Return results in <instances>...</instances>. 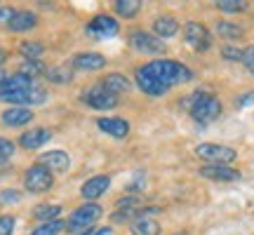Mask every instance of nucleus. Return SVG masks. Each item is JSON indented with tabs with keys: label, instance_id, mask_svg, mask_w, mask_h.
Instances as JSON below:
<instances>
[{
	"label": "nucleus",
	"instance_id": "nucleus-1",
	"mask_svg": "<svg viewBox=\"0 0 254 235\" xmlns=\"http://www.w3.org/2000/svg\"><path fill=\"white\" fill-rule=\"evenodd\" d=\"M146 73H151L158 82H163L165 87L170 90L174 85H184V82L193 80V71L189 66H184L179 61H172V59H155V61H148L144 66Z\"/></svg>",
	"mask_w": 254,
	"mask_h": 235
},
{
	"label": "nucleus",
	"instance_id": "nucleus-2",
	"mask_svg": "<svg viewBox=\"0 0 254 235\" xmlns=\"http://www.w3.org/2000/svg\"><path fill=\"white\" fill-rule=\"evenodd\" d=\"M184 106L189 109L190 118L200 122V125H207V122H214L219 116H221V101L214 97V94H209V92H193L190 97H186L184 101Z\"/></svg>",
	"mask_w": 254,
	"mask_h": 235
},
{
	"label": "nucleus",
	"instance_id": "nucleus-3",
	"mask_svg": "<svg viewBox=\"0 0 254 235\" xmlns=\"http://www.w3.org/2000/svg\"><path fill=\"white\" fill-rule=\"evenodd\" d=\"M101 212L104 209L97 205V202H85V205H80L78 209H73L71 217H68V221H66V228L73 233H87L97 221L101 219Z\"/></svg>",
	"mask_w": 254,
	"mask_h": 235
},
{
	"label": "nucleus",
	"instance_id": "nucleus-4",
	"mask_svg": "<svg viewBox=\"0 0 254 235\" xmlns=\"http://www.w3.org/2000/svg\"><path fill=\"white\" fill-rule=\"evenodd\" d=\"M47 99V90L40 87V85H33V87H26V90H17V92H7V94H0V101L5 104H12V106H38V104H45Z\"/></svg>",
	"mask_w": 254,
	"mask_h": 235
},
{
	"label": "nucleus",
	"instance_id": "nucleus-5",
	"mask_svg": "<svg viewBox=\"0 0 254 235\" xmlns=\"http://www.w3.org/2000/svg\"><path fill=\"white\" fill-rule=\"evenodd\" d=\"M52 186H55V174L45 165H31L24 174V188L28 193H47Z\"/></svg>",
	"mask_w": 254,
	"mask_h": 235
},
{
	"label": "nucleus",
	"instance_id": "nucleus-6",
	"mask_svg": "<svg viewBox=\"0 0 254 235\" xmlns=\"http://www.w3.org/2000/svg\"><path fill=\"white\" fill-rule=\"evenodd\" d=\"M195 155L207 165H231L238 158L236 148L224 144H200L195 146Z\"/></svg>",
	"mask_w": 254,
	"mask_h": 235
},
{
	"label": "nucleus",
	"instance_id": "nucleus-7",
	"mask_svg": "<svg viewBox=\"0 0 254 235\" xmlns=\"http://www.w3.org/2000/svg\"><path fill=\"white\" fill-rule=\"evenodd\" d=\"M184 40H186V45L190 50H195V52H207L209 47H212V33H209V28L205 24H200V21H189L186 26H184Z\"/></svg>",
	"mask_w": 254,
	"mask_h": 235
},
{
	"label": "nucleus",
	"instance_id": "nucleus-8",
	"mask_svg": "<svg viewBox=\"0 0 254 235\" xmlns=\"http://www.w3.org/2000/svg\"><path fill=\"white\" fill-rule=\"evenodd\" d=\"M129 45L141 55H163L165 43L158 36L148 33V31H132L129 33Z\"/></svg>",
	"mask_w": 254,
	"mask_h": 235
},
{
	"label": "nucleus",
	"instance_id": "nucleus-9",
	"mask_svg": "<svg viewBox=\"0 0 254 235\" xmlns=\"http://www.w3.org/2000/svg\"><path fill=\"white\" fill-rule=\"evenodd\" d=\"M87 36L92 38H99V40H104V38H113L118 36L120 31V24L116 17H109V14H97V17H92L90 21H87Z\"/></svg>",
	"mask_w": 254,
	"mask_h": 235
},
{
	"label": "nucleus",
	"instance_id": "nucleus-10",
	"mask_svg": "<svg viewBox=\"0 0 254 235\" xmlns=\"http://www.w3.org/2000/svg\"><path fill=\"white\" fill-rule=\"evenodd\" d=\"M82 101H85L90 109H97V111H111L118 106V97H113L109 90H104L101 82L82 92Z\"/></svg>",
	"mask_w": 254,
	"mask_h": 235
},
{
	"label": "nucleus",
	"instance_id": "nucleus-11",
	"mask_svg": "<svg viewBox=\"0 0 254 235\" xmlns=\"http://www.w3.org/2000/svg\"><path fill=\"white\" fill-rule=\"evenodd\" d=\"M200 176L202 179H209V181H238L243 174H240V170H236V167H231V165H202L200 167Z\"/></svg>",
	"mask_w": 254,
	"mask_h": 235
},
{
	"label": "nucleus",
	"instance_id": "nucleus-12",
	"mask_svg": "<svg viewBox=\"0 0 254 235\" xmlns=\"http://www.w3.org/2000/svg\"><path fill=\"white\" fill-rule=\"evenodd\" d=\"M109 188H111V176L109 174H97V176H90V179L82 183L80 195L87 200V202H94V200L101 198Z\"/></svg>",
	"mask_w": 254,
	"mask_h": 235
},
{
	"label": "nucleus",
	"instance_id": "nucleus-13",
	"mask_svg": "<svg viewBox=\"0 0 254 235\" xmlns=\"http://www.w3.org/2000/svg\"><path fill=\"white\" fill-rule=\"evenodd\" d=\"M106 66V57L99 52H80L71 59V68L75 71H101Z\"/></svg>",
	"mask_w": 254,
	"mask_h": 235
},
{
	"label": "nucleus",
	"instance_id": "nucleus-14",
	"mask_svg": "<svg viewBox=\"0 0 254 235\" xmlns=\"http://www.w3.org/2000/svg\"><path fill=\"white\" fill-rule=\"evenodd\" d=\"M134 80H136V85H139V90L144 92V94H148V97H163V94H167V92H170L163 82H158L151 73H146L144 66H141V68H136Z\"/></svg>",
	"mask_w": 254,
	"mask_h": 235
},
{
	"label": "nucleus",
	"instance_id": "nucleus-15",
	"mask_svg": "<svg viewBox=\"0 0 254 235\" xmlns=\"http://www.w3.org/2000/svg\"><path fill=\"white\" fill-rule=\"evenodd\" d=\"M50 139H52V132H50V129H45V127H33V129H28V132H24V134L19 136V146L26 148V151H36L40 146H45Z\"/></svg>",
	"mask_w": 254,
	"mask_h": 235
},
{
	"label": "nucleus",
	"instance_id": "nucleus-16",
	"mask_svg": "<svg viewBox=\"0 0 254 235\" xmlns=\"http://www.w3.org/2000/svg\"><path fill=\"white\" fill-rule=\"evenodd\" d=\"M97 127L101 132H106L109 136H113V139H125L129 134V122L125 118H99Z\"/></svg>",
	"mask_w": 254,
	"mask_h": 235
},
{
	"label": "nucleus",
	"instance_id": "nucleus-17",
	"mask_svg": "<svg viewBox=\"0 0 254 235\" xmlns=\"http://www.w3.org/2000/svg\"><path fill=\"white\" fill-rule=\"evenodd\" d=\"M40 165H45L50 172H66L68 170V165H71V155L66 153V151H47V153L40 155Z\"/></svg>",
	"mask_w": 254,
	"mask_h": 235
},
{
	"label": "nucleus",
	"instance_id": "nucleus-18",
	"mask_svg": "<svg viewBox=\"0 0 254 235\" xmlns=\"http://www.w3.org/2000/svg\"><path fill=\"white\" fill-rule=\"evenodd\" d=\"M2 125L7 127H24L33 120V111L31 109H21V106H9L7 111H2Z\"/></svg>",
	"mask_w": 254,
	"mask_h": 235
},
{
	"label": "nucleus",
	"instance_id": "nucleus-19",
	"mask_svg": "<svg viewBox=\"0 0 254 235\" xmlns=\"http://www.w3.org/2000/svg\"><path fill=\"white\" fill-rule=\"evenodd\" d=\"M101 87L109 90L113 97H118V94H125L132 90V80L123 73H109L106 78H101Z\"/></svg>",
	"mask_w": 254,
	"mask_h": 235
},
{
	"label": "nucleus",
	"instance_id": "nucleus-20",
	"mask_svg": "<svg viewBox=\"0 0 254 235\" xmlns=\"http://www.w3.org/2000/svg\"><path fill=\"white\" fill-rule=\"evenodd\" d=\"M36 26H38V17L36 12H31V9H17L14 19L7 24V28L14 31V33H24V31H31Z\"/></svg>",
	"mask_w": 254,
	"mask_h": 235
},
{
	"label": "nucleus",
	"instance_id": "nucleus-21",
	"mask_svg": "<svg viewBox=\"0 0 254 235\" xmlns=\"http://www.w3.org/2000/svg\"><path fill=\"white\" fill-rule=\"evenodd\" d=\"M179 33V21L174 17H170V14H165V17H158L153 21V36H158L160 40H165V38H172Z\"/></svg>",
	"mask_w": 254,
	"mask_h": 235
},
{
	"label": "nucleus",
	"instance_id": "nucleus-22",
	"mask_svg": "<svg viewBox=\"0 0 254 235\" xmlns=\"http://www.w3.org/2000/svg\"><path fill=\"white\" fill-rule=\"evenodd\" d=\"M132 235H160V224L155 221V219H151V217H139V219H134L132 221Z\"/></svg>",
	"mask_w": 254,
	"mask_h": 235
},
{
	"label": "nucleus",
	"instance_id": "nucleus-23",
	"mask_svg": "<svg viewBox=\"0 0 254 235\" xmlns=\"http://www.w3.org/2000/svg\"><path fill=\"white\" fill-rule=\"evenodd\" d=\"M217 33L231 43V40H240L245 36V28L240 24H236V21H217Z\"/></svg>",
	"mask_w": 254,
	"mask_h": 235
},
{
	"label": "nucleus",
	"instance_id": "nucleus-24",
	"mask_svg": "<svg viewBox=\"0 0 254 235\" xmlns=\"http://www.w3.org/2000/svg\"><path fill=\"white\" fill-rule=\"evenodd\" d=\"M45 75H47V80L55 82V85H66L73 78V68H71V63H59V66L47 68Z\"/></svg>",
	"mask_w": 254,
	"mask_h": 235
},
{
	"label": "nucleus",
	"instance_id": "nucleus-25",
	"mask_svg": "<svg viewBox=\"0 0 254 235\" xmlns=\"http://www.w3.org/2000/svg\"><path fill=\"white\" fill-rule=\"evenodd\" d=\"M59 214H62V205H38L36 209H33V217L40 221V224H47V221H57L59 219Z\"/></svg>",
	"mask_w": 254,
	"mask_h": 235
},
{
	"label": "nucleus",
	"instance_id": "nucleus-26",
	"mask_svg": "<svg viewBox=\"0 0 254 235\" xmlns=\"http://www.w3.org/2000/svg\"><path fill=\"white\" fill-rule=\"evenodd\" d=\"M113 9L118 12L120 17L132 19V17H136V14H139L141 2H139V0H116V2H113Z\"/></svg>",
	"mask_w": 254,
	"mask_h": 235
},
{
	"label": "nucleus",
	"instance_id": "nucleus-27",
	"mask_svg": "<svg viewBox=\"0 0 254 235\" xmlns=\"http://www.w3.org/2000/svg\"><path fill=\"white\" fill-rule=\"evenodd\" d=\"M17 73H21V75H26V78H31V80H36L38 75H45L47 73V68H45V63L40 61V59H33V61H24L21 66H19V71Z\"/></svg>",
	"mask_w": 254,
	"mask_h": 235
},
{
	"label": "nucleus",
	"instance_id": "nucleus-28",
	"mask_svg": "<svg viewBox=\"0 0 254 235\" xmlns=\"http://www.w3.org/2000/svg\"><path fill=\"white\" fill-rule=\"evenodd\" d=\"M19 52H21V57H26L28 61H33V59H40V57H43L45 45L38 43V40H24V43L19 45Z\"/></svg>",
	"mask_w": 254,
	"mask_h": 235
},
{
	"label": "nucleus",
	"instance_id": "nucleus-29",
	"mask_svg": "<svg viewBox=\"0 0 254 235\" xmlns=\"http://www.w3.org/2000/svg\"><path fill=\"white\" fill-rule=\"evenodd\" d=\"M64 228H66V224H64L62 219H57V221H47V224L36 226L28 235H59Z\"/></svg>",
	"mask_w": 254,
	"mask_h": 235
},
{
	"label": "nucleus",
	"instance_id": "nucleus-30",
	"mask_svg": "<svg viewBox=\"0 0 254 235\" xmlns=\"http://www.w3.org/2000/svg\"><path fill=\"white\" fill-rule=\"evenodd\" d=\"M214 7L226 12V14H238V12H245L247 9V2L245 0H217Z\"/></svg>",
	"mask_w": 254,
	"mask_h": 235
},
{
	"label": "nucleus",
	"instance_id": "nucleus-31",
	"mask_svg": "<svg viewBox=\"0 0 254 235\" xmlns=\"http://www.w3.org/2000/svg\"><path fill=\"white\" fill-rule=\"evenodd\" d=\"M243 52H245V50H240V47H236V45L221 47V57L228 59V61H243Z\"/></svg>",
	"mask_w": 254,
	"mask_h": 235
},
{
	"label": "nucleus",
	"instance_id": "nucleus-32",
	"mask_svg": "<svg viewBox=\"0 0 254 235\" xmlns=\"http://www.w3.org/2000/svg\"><path fill=\"white\" fill-rule=\"evenodd\" d=\"M21 200V193L14 188H7V190H0V205H17Z\"/></svg>",
	"mask_w": 254,
	"mask_h": 235
},
{
	"label": "nucleus",
	"instance_id": "nucleus-33",
	"mask_svg": "<svg viewBox=\"0 0 254 235\" xmlns=\"http://www.w3.org/2000/svg\"><path fill=\"white\" fill-rule=\"evenodd\" d=\"M14 226H17V219L14 217H9V214L0 217V235H12L14 233Z\"/></svg>",
	"mask_w": 254,
	"mask_h": 235
},
{
	"label": "nucleus",
	"instance_id": "nucleus-34",
	"mask_svg": "<svg viewBox=\"0 0 254 235\" xmlns=\"http://www.w3.org/2000/svg\"><path fill=\"white\" fill-rule=\"evenodd\" d=\"M12 155H14V144H12L9 139H2V136H0V163H2V160H9Z\"/></svg>",
	"mask_w": 254,
	"mask_h": 235
},
{
	"label": "nucleus",
	"instance_id": "nucleus-35",
	"mask_svg": "<svg viewBox=\"0 0 254 235\" xmlns=\"http://www.w3.org/2000/svg\"><path fill=\"white\" fill-rule=\"evenodd\" d=\"M243 63H245V68L250 73H254V45L247 47L245 52H243Z\"/></svg>",
	"mask_w": 254,
	"mask_h": 235
},
{
	"label": "nucleus",
	"instance_id": "nucleus-36",
	"mask_svg": "<svg viewBox=\"0 0 254 235\" xmlns=\"http://www.w3.org/2000/svg\"><path fill=\"white\" fill-rule=\"evenodd\" d=\"M14 14H17V9L14 7H0V24H5V26H7L9 21L14 19Z\"/></svg>",
	"mask_w": 254,
	"mask_h": 235
},
{
	"label": "nucleus",
	"instance_id": "nucleus-37",
	"mask_svg": "<svg viewBox=\"0 0 254 235\" xmlns=\"http://www.w3.org/2000/svg\"><path fill=\"white\" fill-rule=\"evenodd\" d=\"M250 104H254V92H247V94H243V97H238L236 99L238 109H245V106H250Z\"/></svg>",
	"mask_w": 254,
	"mask_h": 235
},
{
	"label": "nucleus",
	"instance_id": "nucleus-38",
	"mask_svg": "<svg viewBox=\"0 0 254 235\" xmlns=\"http://www.w3.org/2000/svg\"><path fill=\"white\" fill-rule=\"evenodd\" d=\"M87 235H113V231H111V228H94V231H90Z\"/></svg>",
	"mask_w": 254,
	"mask_h": 235
},
{
	"label": "nucleus",
	"instance_id": "nucleus-39",
	"mask_svg": "<svg viewBox=\"0 0 254 235\" xmlns=\"http://www.w3.org/2000/svg\"><path fill=\"white\" fill-rule=\"evenodd\" d=\"M7 61V52H5V50H2V47H0V66H2V63Z\"/></svg>",
	"mask_w": 254,
	"mask_h": 235
},
{
	"label": "nucleus",
	"instance_id": "nucleus-40",
	"mask_svg": "<svg viewBox=\"0 0 254 235\" xmlns=\"http://www.w3.org/2000/svg\"><path fill=\"white\" fill-rule=\"evenodd\" d=\"M5 78H7V75H5V73L0 71V85H2V80H5Z\"/></svg>",
	"mask_w": 254,
	"mask_h": 235
},
{
	"label": "nucleus",
	"instance_id": "nucleus-41",
	"mask_svg": "<svg viewBox=\"0 0 254 235\" xmlns=\"http://www.w3.org/2000/svg\"><path fill=\"white\" fill-rule=\"evenodd\" d=\"M87 233H90V231H87ZM87 233H73V235H87Z\"/></svg>",
	"mask_w": 254,
	"mask_h": 235
}]
</instances>
